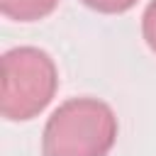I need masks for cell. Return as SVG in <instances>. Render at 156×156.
<instances>
[{
  "label": "cell",
  "instance_id": "cell-3",
  "mask_svg": "<svg viewBox=\"0 0 156 156\" xmlns=\"http://www.w3.org/2000/svg\"><path fill=\"white\" fill-rule=\"evenodd\" d=\"M58 0H0V10L5 17L17 22H34L54 12Z\"/></svg>",
  "mask_w": 156,
  "mask_h": 156
},
{
  "label": "cell",
  "instance_id": "cell-1",
  "mask_svg": "<svg viewBox=\"0 0 156 156\" xmlns=\"http://www.w3.org/2000/svg\"><path fill=\"white\" fill-rule=\"evenodd\" d=\"M117 139V117L98 98L61 102L41 134V156H107Z\"/></svg>",
  "mask_w": 156,
  "mask_h": 156
},
{
  "label": "cell",
  "instance_id": "cell-4",
  "mask_svg": "<svg viewBox=\"0 0 156 156\" xmlns=\"http://www.w3.org/2000/svg\"><path fill=\"white\" fill-rule=\"evenodd\" d=\"M80 2L95 12H102V15H119V12H127L129 7L136 5V0H80Z\"/></svg>",
  "mask_w": 156,
  "mask_h": 156
},
{
  "label": "cell",
  "instance_id": "cell-2",
  "mask_svg": "<svg viewBox=\"0 0 156 156\" xmlns=\"http://www.w3.org/2000/svg\"><path fill=\"white\" fill-rule=\"evenodd\" d=\"M58 73L54 58L37 46H15L2 54L0 112L10 122L37 117L54 98Z\"/></svg>",
  "mask_w": 156,
  "mask_h": 156
},
{
  "label": "cell",
  "instance_id": "cell-5",
  "mask_svg": "<svg viewBox=\"0 0 156 156\" xmlns=\"http://www.w3.org/2000/svg\"><path fill=\"white\" fill-rule=\"evenodd\" d=\"M141 32H144L149 49L156 54V0H151L141 15Z\"/></svg>",
  "mask_w": 156,
  "mask_h": 156
}]
</instances>
